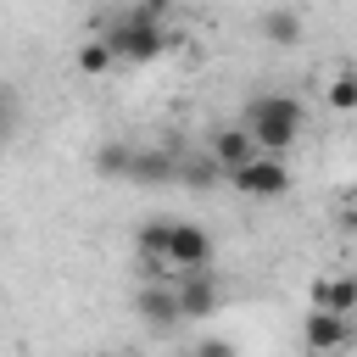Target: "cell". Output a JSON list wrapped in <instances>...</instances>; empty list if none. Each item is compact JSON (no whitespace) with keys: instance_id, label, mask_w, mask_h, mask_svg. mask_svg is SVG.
<instances>
[{"instance_id":"cell-1","label":"cell","mask_w":357,"mask_h":357,"mask_svg":"<svg viewBox=\"0 0 357 357\" xmlns=\"http://www.w3.org/2000/svg\"><path fill=\"white\" fill-rule=\"evenodd\" d=\"M301 123H307V112H301L296 95H257V100L245 106V123H240V128L251 134L257 151L284 156V151L301 139Z\"/></svg>"},{"instance_id":"cell-2","label":"cell","mask_w":357,"mask_h":357,"mask_svg":"<svg viewBox=\"0 0 357 357\" xmlns=\"http://www.w3.org/2000/svg\"><path fill=\"white\" fill-rule=\"evenodd\" d=\"M100 39H106L112 61H134V67L156 61V56L173 45V39H167V28H162L156 17H145L139 6H134V11H123V17H112V22L100 28Z\"/></svg>"},{"instance_id":"cell-3","label":"cell","mask_w":357,"mask_h":357,"mask_svg":"<svg viewBox=\"0 0 357 357\" xmlns=\"http://www.w3.org/2000/svg\"><path fill=\"white\" fill-rule=\"evenodd\" d=\"M223 184H229L234 195H245V201H279L296 178H290V162H284V156L257 151L251 162H240L234 173H223Z\"/></svg>"},{"instance_id":"cell-4","label":"cell","mask_w":357,"mask_h":357,"mask_svg":"<svg viewBox=\"0 0 357 357\" xmlns=\"http://www.w3.org/2000/svg\"><path fill=\"white\" fill-rule=\"evenodd\" d=\"M173 301H178V318H212L223 307V279L212 268H195V273H173Z\"/></svg>"},{"instance_id":"cell-5","label":"cell","mask_w":357,"mask_h":357,"mask_svg":"<svg viewBox=\"0 0 357 357\" xmlns=\"http://www.w3.org/2000/svg\"><path fill=\"white\" fill-rule=\"evenodd\" d=\"M134 312L145 329H178V301H173V279H139L134 290Z\"/></svg>"},{"instance_id":"cell-6","label":"cell","mask_w":357,"mask_h":357,"mask_svg":"<svg viewBox=\"0 0 357 357\" xmlns=\"http://www.w3.org/2000/svg\"><path fill=\"white\" fill-rule=\"evenodd\" d=\"M351 318H340V312H312L307 307V318H301V346L312 351V357H329V351H346L351 346Z\"/></svg>"},{"instance_id":"cell-7","label":"cell","mask_w":357,"mask_h":357,"mask_svg":"<svg viewBox=\"0 0 357 357\" xmlns=\"http://www.w3.org/2000/svg\"><path fill=\"white\" fill-rule=\"evenodd\" d=\"M173 178H178V145H134V156H128V184L156 190V184H173Z\"/></svg>"},{"instance_id":"cell-8","label":"cell","mask_w":357,"mask_h":357,"mask_svg":"<svg viewBox=\"0 0 357 357\" xmlns=\"http://www.w3.org/2000/svg\"><path fill=\"white\" fill-rule=\"evenodd\" d=\"M307 307H312V312H340V318H351V312H357V273H324V279H312Z\"/></svg>"},{"instance_id":"cell-9","label":"cell","mask_w":357,"mask_h":357,"mask_svg":"<svg viewBox=\"0 0 357 357\" xmlns=\"http://www.w3.org/2000/svg\"><path fill=\"white\" fill-rule=\"evenodd\" d=\"M206 156H212L223 173H234L240 162H251V156H257V145H251V134L234 123V128H218V134L206 139Z\"/></svg>"},{"instance_id":"cell-10","label":"cell","mask_w":357,"mask_h":357,"mask_svg":"<svg viewBox=\"0 0 357 357\" xmlns=\"http://www.w3.org/2000/svg\"><path fill=\"white\" fill-rule=\"evenodd\" d=\"M173 184H184V190H212V184H223V167H218L206 151L195 156V151L178 145V178H173Z\"/></svg>"},{"instance_id":"cell-11","label":"cell","mask_w":357,"mask_h":357,"mask_svg":"<svg viewBox=\"0 0 357 357\" xmlns=\"http://www.w3.org/2000/svg\"><path fill=\"white\" fill-rule=\"evenodd\" d=\"M262 39L279 45V50L301 45V17H296L290 6H268V11H262Z\"/></svg>"},{"instance_id":"cell-12","label":"cell","mask_w":357,"mask_h":357,"mask_svg":"<svg viewBox=\"0 0 357 357\" xmlns=\"http://www.w3.org/2000/svg\"><path fill=\"white\" fill-rule=\"evenodd\" d=\"M128 156H134L128 139H106V145H95V173L100 178H128Z\"/></svg>"},{"instance_id":"cell-13","label":"cell","mask_w":357,"mask_h":357,"mask_svg":"<svg viewBox=\"0 0 357 357\" xmlns=\"http://www.w3.org/2000/svg\"><path fill=\"white\" fill-rule=\"evenodd\" d=\"M73 61H78V73H89V78H100V73H112V67H117V61H112V50H106V39H100V33H95V39H84V45H78V56H73Z\"/></svg>"},{"instance_id":"cell-14","label":"cell","mask_w":357,"mask_h":357,"mask_svg":"<svg viewBox=\"0 0 357 357\" xmlns=\"http://www.w3.org/2000/svg\"><path fill=\"white\" fill-rule=\"evenodd\" d=\"M324 100H329L335 112H357V67H340V73L329 78V89H324Z\"/></svg>"},{"instance_id":"cell-15","label":"cell","mask_w":357,"mask_h":357,"mask_svg":"<svg viewBox=\"0 0 357 357\" xmlns=\"http://www.w3.org/2000/svg\"><path fill=\"white\" fill-rule=\"evenodd\" d=\"M190 357H234V340H218V335H212V340H195Z\"/></svg>"},{"instance_id":"cell-16","label":"cell","mask_w":357,"mask_h":357,"mask_svg":"<svg viewBox=\"0 0 357 357\" xmlns=\"http://www.w3.org/2000/svg\"><path fill=\"white\" fill-rule=\"evenodd\" d=\"M340 223H346V229H351V234H357V195H351V201H346V212H340Z\"/></svg>"},{"instance_id":"cell-17","label":"cell","mask_w":357,"mask_h":357,"mask_svg":"<svg viewBox=\"0 0 357 357\" xmlns=\"http://www.w3.org/2000/svg\"><path fill=\"white\" fill-rule=\"evenodd\" d=\"M6 117H11V89L0 84V128H6Z\"/></svg>"},{"instance_id":"cell-18","label":"cell","mask_w":357,"mask_h":357,"mask_svg":"<svg viewBox=\"0 0 357 357\" xmlns=\"http://www.w3.org/2000/svg\"><path fill=\"white\" fill-rule=\"evenodd\" d=\"M95 357H123V351H95Z\"/></svg>"}]
</instances>
